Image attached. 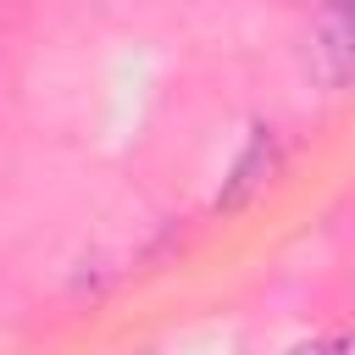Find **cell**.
Here are the masks:
<instances>
[{
    "mask_svg": "<svg viewBox=\"0 0 355 355\" xmlns=\"http://www.w3.org/2000/svg\"><path fill=\"white\" fill-rule=\"evenodd\" d=\"M294 355H338V344H300Z\"/></svg>",
    "mask_w": 355,
    "mask_h": 355,
    "instance_id": "cell-3",
    "label": "cell"
},
{
    "mask_svg": "<svg viewBox=\"0 0 355 355\" xmlns=\"http://www.w3.org/2000/svg\"><path fill=\"white\" fill-rule=\"evenodd\" d=\"M277 166H283L277 133H272V128H255V139L244 144V155L233 161V172H227V183H222V194H216V211H239V205H250V200L277 178Z\"/></svg>",
    "mask_w": 355,
    "mask_h": 355,
    "instance_id": "cell-2",
    "label": "cell"
},
{
    "mask_svg": "<svg viewBox=\"0 0 355 355\" xmlns=\"http://www.w3.org/2000/svg\"><path fill=\"white\" fill-rule=\"evenodd\" d=\"M311 67L327 89H344L355 78V0H322L316 39H311Z\"/></svg>",
    "mask_w": 355,
    "mask_h": 355,
    "instance_id": "cell-1",
    "label": "cell"
}]
</instances>
